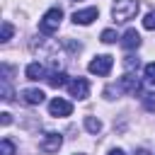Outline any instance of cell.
<instances>
[{"instance_id": "8fae6325", "label": "cell", "mask_w": 155, "mask_h": 155, "mask_svg": "<svg viewBox=\"0 0 155 155\" xmlns=\"http://www.w3.org/2000/svg\"><path fill=\"white\" fill-rule=\"evenodd\" d=\"M24 75H27V80H41L46 75V70H44L41 63H29L27 70H24Z\"/></svg>"}, {"instance_id": "277c9868", "label": "cell", "mask_w": 155, "mask_h": 155, "mask_svg": "<svg viewBox=\"0 0 155 155\" xmlns=\"http://www.w3.org/2000/svg\"><path fill=\"white\" fill-rule=\"evenodd\" d=\"M48 114L51 116H70L73 114V104L63 97H53L48 102Z\"/></svg>"}, {"instance_id": "7c38bea8", "label": "cell", "mask_w": 155, "mask_h": 155, "mask_svg": "<svg viewBox=\"0 0 155 155\" xmlns=\"http://www.w3.org/2000/svg\"><path fill=\"white\" fill-rule=\"evenodd\" d=\"M65 78H68L65 73L53 70V73H48V75H46V82H48L51 87H65V85H68V80H65Z\"/></svg>"}, {"instance_id": "d6986e66", "label": "cell", "mask_w": 155, "mask_h": 155, "mask_svg": "<svg viewBox=\"0 0 155 155\" xmlns=\"http://www.w3.org/2000/svg\"><path fill=\"white\" fill-rule=\"evenodd\" d=\"M124 65H126V70H133V68H138V58L136 56H126Z\"/></svg>"}, {"instance_id": "5b68a950", "label": "cell", "mask_w": 155, "mask_h": 155, "mask_svg": "<svg viewBox=\"0 0 155 155\" xmlns=\"http://www.w3.org/2000/svg\"><path fill=\"white\" fill-rule=\"evenodd\" d=\"M68 92H70V97H75V99H85V97L90 94V82H87L85 78H73V80L68 82Z\"/></svg>"}, {"instance_id": "3957f363", "label": "cell", "mask_w": 155, "mask_h": 155, "mask_svg": "<svg viewBox=\"0 0 155 155\" xmlns=\"http://www.w3.org/2000/svg\"><path fill=\"white\" fill-rule=\"evenodd\" d=\"M111 65H114V58L111 56H94L92 61H90V73L92 75H109V70H111Z\"/></svg>"}, {"instance_id": "7402d4cb", "label": "cell", "mask_w": 155, "mask_h": 155, "mask_svg": "<svg viewBox=\"0 0 155 155\" xmlns=\"http://www.w3.org/2000/svg\"><path fill=\"white\" fill-rule=\"evenodd\" d=\"M109 155H126L124 150H119V148H114V150H109Z\"/></svg>"}, {"instance_id": "5bb4252c", "label": "cell", "mask_w": 155, "mask_h": 155, "mask_svg": "<svg viewBox=\"0 0 155 155\" xmlns=\"http://www.w3.org/2000/svg\"><path fill=\"white\" fill-rule=\"evenodd\" d=\"M0 153H2V155H15V143H12L10 138H2V143H0Z\"/></svg>"}, {"instance_id": "6da1fadb", "label": "cell", "mask_w": 155, "mask_h": 155, "mask_svg": "<svg viewBox=\"0 0 155 155\" xmlns=\"http://www.w3.org/2000/svg\"><path fill=\"white\" fill-rule=\"evenodd\" d=\"M138 10H140L138 0H114V5H111V17H114L116 22H128V19H133V17L138 15Z\"/></svg>"}, {"instance_id": "44dd1931", "label": "cell", "mask_w": 155, "mask_h": 155, "mask_svg": "<svg viewBox=\"0 0 155 155\" xmlns=\"http://www.w3.org/2000/svg\"><path fill=\"white\" fill-rule=\"evenodd\" d=\"M0 121H2V126H10V121H12V116H10L7 111H2V114H0Z\"/></svg>"}, {"instance_id": "9c48e42d", "label": "cell", "mask_w": 155, "mask_h": 155, "mask_svg": "<svg viewBox=\"0 0 155 155\" xmlns=\"http://www.w3.org/2000/svg\"><path fill=\"white\" fill-rule=\"evenodd\" d=\"M121 46L124 48H138L140 46V34L136 31V29H126V34H124V39H121Z\"/></svg>"}, {"instance_id": "7a4b0ae2", "label": "cell", "mask_w": 155, "mask_h": 155, "mask_svg": "<svg viewBox=\"0 0 155 155\" xmlns=\"http://www.w3.org/2000/svg\"><path fill=\"white\" fill-rule=\"evenodd\" d=\"M61 19H63V10H61V7H51V10L39 19V31H41V34H53V31H58Z\"/></svg>"}, {"instance_id": "4fadbf2b", "label": "cell", "mask_w": 155, "mask_h": 155, "mask_svg": "<svg viewBox=\"0 0 155 155\" xmlns=\"http://www.w3.org/2000/svg\"><path fill=\"white\" fill-rule=\"evenodd\" d=\"M85 128H87L90 133H94V136H97V133L102 131V121H99V119H94V116H85Z\"/></svg>"}, {"instance_id": "ffe728a7", "label": "cell", "mask_w": 155, "mask_h": 155, "mask_svg": "<svg viewBox=\"0 0 155 155\" xmlns=\"http://www.w3.org/2000/svg\"><path fill=\"white\" fill-rule=\"evenodd\" d=\"M145 109L155 111V94H145Z\"/></svg>"}, {"instance_id": "52a82bcc", "label": "cell", "mask_w": 155, "mask_h": 155, "mask_svg": "<svg viewBox=\"0 0 155 155\" xmlns=\"http://www.w3.org/2000/svg\"><path fill=\"white\" fill-rule=\"evenodd\" d=\"M119 90H121V92H128V94H140L143 85H140L138 78H133L131 73H126V75L119 80Z\"/></svg>"}, {"instance_id": "ba28073f", "label": "cell", "mask_w": 155, "mask_h": 155, "mask_svg": "<svg viewBox=\"0 0 155 155\" xmlns=\"http://www.w3.org/2000/svg\"><path fill=\"white\" fill-rule=\"evenodd\" d=\"M61 145H63V136H61V133H46V138L41 140L39 148H41L44 153H56Z\"/></svg>"}, {"instance_id": "9a60e30c", "label": "cell", "mask_w": 155, "mask_h": 155, "mask_svg": "<svg viewBox=\"0 0 155 155\" xmlns=\"http://www.w3.org/2000/svg\"><path fill=\"white\" fill-rule=\"evenodd\" d=\"M12 34H15V27H12L10 22H2V34H0V39H2V41H10Z\"/></svg>"}, {"instance_id": "e0dca14e", "label": "cell", "mask_w": 155, "mask_h": 155, "mask_svg": "<svg viewBox=\"0 0 155 155\" xmlns=\"http://www.w3.org/2000/svg\"><path fill=\"white\" fill-rule=\"evenodd\" d=\"M116 39H119V36H116L114 29H104V31H102V41H104V44H114Z\"/></svg>"}, {"instance_id": "603a6c76", "label": "cell", "mask_w": 155, "mask_h": 155, "mask_svg": "<svg viewBox=\"0 0 155 155\" xmlns=\"http://www.w3.org/2000/svg\"><path fill=\"white\" fill-rule=\"evenodd\" d=\"M136 155H150V153H148V150H138Z\"/></svg>"}, {"instance_id": "2e32d148", "label": "cell", "mask_w": 155, "mask_h": 155, "mask_svg": "<svg viewBox=\"0 0 155 155\" xmlns=\"http://www.w3.org/2000/svg\"><path fill=\"white\" fill-rule=\"evenodd\" d=\"M143 27H145V29H150V31L155 29V10H150V12L143 17Z\"/></svg>"}, {"instance_id": "30bf717a", "label": "cell", "mask_w": 155, "mask_h": 155, "mask_svg": "<svg viewBox=\"0 0 155 155\" xmlns=\"http://www.w3.org/2000/svg\"><path fill=\"white\" fill-rule=\"evenodd\" d=\"M44 97H46V94H44L41 90H34V87L22 90V99H24L27 104H31V107H34V104H41V102H44Z\"/></svg>"}, {"instance_id": "8992f818", "label": "cell", "mask_w": 155, "mask_h": 155, "mask_svg": "<svg viewBox=\"0 0 155 155\" xmlns=\"http://www.w3.org/2000/svg\"><path fill=\"white\" fill-rule=\"evenodd\" d=\"M97 17H99V10H97V7H85V10H75V12H73V22H75V24H82V27L92 24Z\"/></svg>"}, {"instance_id": "ac0fdd59", "label": "cell", "mask_w": 155, "mask_h": 155, "mask_svg": "<svg viewBox=\"0 0 155 155\" xmlns=\"http://www.w3.org/2000/svg\"><path fill=\"white\" fill-rule=\"evenodd\" d=\"M145 82L155 85V63H148L145 65Z\"/></svg>"}]
</instances>
